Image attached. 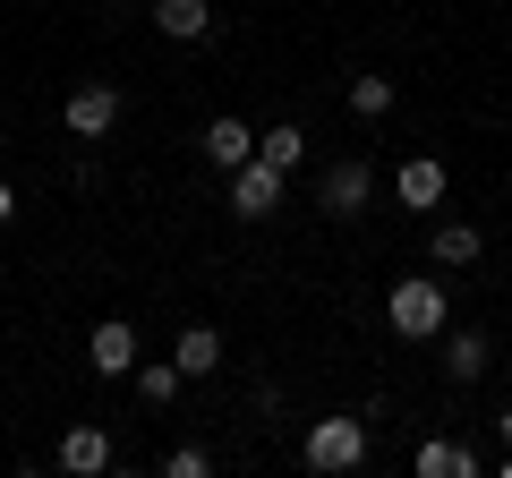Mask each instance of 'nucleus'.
I'll use <instances>...</instances> for the list:
<instances>
[{
	"mask_svg": "<svg viewBox=\"0 0 512 478\" xmlns=\"http://www.w3.org/2000/svg\"><path fill=\"white\" fill-rule=\"evenodd\" d=\"M384 325L402 333V342H436V333L453 325V308H444V282H427V274L393 282V291H384Z\"/></svg>",
	"mask_w": 512,
	"mask_h": 478,
	"instance_id": "f257e3e1",
	"label": "nucleus"
},
{
	"mask_svg": "<svg viewBox=\"0 0 512 478\" xmlns=\"http://www.w3.org/2000/svg\"><path fill=\"white\" fill-rule=\"evenodd\" d=\"M367 197H376V171H367V154H333V163L316 171V214H325V222H359Z\"/></svg>",
	"mask_w": 512,
	"mask_h": 478,
	"instance_id": "f03ea898",
	"label": "nucleus"
},
{
	"mask_svg": "<svg viewBox=\"0 0 512 478\" xmlns=\"http://www.w3.org/2000/svg\"><path fill=\"white\" fill-rule=\"evenodd\" d=\"M299 461H308L316 478L359 470V461H367V419H308V436H299Z\"/></svg>",
	"mask_w": 512,
	"mask_h": 478,
	"instance_id": "7ed1b4c3",
	"label": "nucleus"
},
{
	"mask_svg": "<svg viewBox=\"0 0 512 478\" xmlns=\"http://www.w3.org/2000/svg\"><path fill=\"white\" fill-rule=\"evenodd\" d=\"M60 120H69V137H77V146H103V137L120 129V86H111V77H86V86H69Z\"/></svg>",
	"mask_w": 512,
	"mask_h": 478,
	"instance_id": "20e7f679",
	"label": "nucleus"
},
{
	"mask_svg": "<svg viewBox=\"0 0 512 478\" xmlns=\"http://www.w3.org/2000/svg\"><path fill=\"white\" fill-rule=\"evenodd\" d=\"M282 197H291V171H274L265 154L231 171V214H239V222H265V214H282Z\"/></svg>",
	"mask_w": 512,
	"mask_h": 478,
	"instance_id": "39448f33",
	"label": "nucleus"
},
{
	"mask_svg": "<svg viewBox=\"0 0 512 478\" xmlns=\"http://www.w3.org/2000/svg\"><path fill=\"white\" fill-rule=\"evenodd\" d=\"M436 359H444L453 385H478V376L495 368V342H487L478 325H444V333H436Z\"/></svg>",
	"mask_w": 512,
	"mask_h": 478,
	"instance_id": "423d86ee",
	"label": "nucleus"
},
{
	"mask_svg": "<svg viewBox=\"0 0 512 478\" xmlns=\"http://www.w3.org/2000/svg\"><path fill=\"white\" fill-rule=\"evenodd\" d=\"M137 359H146V350H137V325H128V316H103V325L86 333V368L94 376H128Z\"/></svg>",
	"mask_w": 512,
	"mask_h": 478,
	"instance_id": "0eeeda50",
	"label": "nucleus"
},
{
	"mask_svg": "<svg viewBox=\"0 0 512 478\" xmlns=\"http://www.w3.org/2000/svg\"><path fill=\"white\" fill-rule=\"evenodd\" d=\"M444 188H453V171H444L436 154H410V163L393 171V197H402V214H436Z\"/></svg>",
	"mask_w": 512,
	"mask_h": 478,
	"instance_id": "6e6552de",
	"label": "nucleus"
},
{
	"mask_svg": "<svg viewBox=\"0 0 512 478\" xmlns=\"http://www.w3.org/2000/svg\"><path fill=\"white\" fill-rule=\"evenodd\" d=\"M410 470L419 478H487V453H478V444H453V436H427L419 453H410Z\"/></svg>",
	"mask_w": 512,
	"mask_h": 478,
	"instance_id": "1a4fd4ad",
	"label": "nucleus"
},
{
	"mask_svg": "<svg viewBox=\"0 0 512 478\" xmlns=\"http://www.w3.org/2000/svg\"><path fill=\"white\" fill-rule=\"evenodd\" d=\"M205 163L231 180L239 163H256V129H248V120H231V111H222V120H205Z\"/></svg>",
	"mask_w": 512,
	"mask_h": 478,
	"instance_id": "9d476101",
	"label": "nucleus"
},
{
	"mask_svg": "<svg viewBox=\"0 0 512 478\" xmlns=\"http://www.w3.org/2000/svg\"><path fill=\"white\" fill-rule=\"evenodd\" d=\"M60 470H69V478H94V470H111V436H103V427H69V436H60Z\"/></svg>",
	"mask_w": 512,
	"mask_h": 478,
	"instance_id": "9b49d317",
	"label": "nucleus"
},
{
	"mask_svg": "<svg viewBox=\"0 0 512 478\" xmlns=\"http://www.w3.org/2000/svg\"><path fill=\"white\" fill-rule=\"evenodd\" d=\"M154 26L171 43H205L214 35V0H154Z\"/></svg>",
	"mask_w": 512,
	"mask_h": 478,
	"instance_id": "f8f14e48",
	"label": "nucleus"
},
{
	"mask_svg": "<svg viewBox=\"0 0 512 478\" xmlns=\"http://www.w3.org/2000/svg\"><path fill=\"white\" fill-rule=\"evenodd\" d=\"M128 385L146 393L154 410H171V402H180V385H188V368H180V359H137V368H128Z\"/></svg>",
	"mask_w": 512,
	"mask_h": 478,
	"instance_id": "ddd939ff",
	"label": "nucleus"
},
{
	"mask_svg": "<svg viewBox=\"0 0 512 478\" xmlns=\"http://www.w3.org/2000/svg\"><path fill=\"white\" fill-rule=\"evenodd\" d=\"M256 154L274 171H299L308 163V129H299V120H274V129H256Z\"/></svg>",
	"mask_w": 512,
	"mask_h": 478,
	"instance_id": "4468645a",
	"label": "nucleus"
},
{
	"mask_svg": "<svg viewBox=\"0 0 512 478\" xmlns=\"http://www.w3.org/2000/svg\"><path fill=\"white\" fill-rule=\"evenodd\" d=\"M171 359H180L188 376H214V368H222V333H214V325H180V342H171Z\"/></svg>",
	"mask_w": 512,
	"mask_h": 478,
	"instance_id": "2eb2a0df",
	"label": "nucleus"
},
{
	"mask_svg": "<svg viewBox=\"0 0 512 478\" xmlns=\"http://www.w3.org/2000/svg\"><path fill=\"white\" fill-rule=\"evenodd\" d=\"M427 257H436L444 274H461V265H478V231H470V222H436V239H427Z\"/></svg>",
	"mask_w": 512,
	"mask_h": 478,
	"instance_id": "dca6fc26",
	"label": "nucleus"
},
{
	"mask_svg": "<svg viewBox=\"0 0 512 478\" xmlns=\"http://www.w3.org/2000/svg\"><path fill=\"white\" fill-rule=\"evenodd\" d=\"M393 103H402V86H393V77H350V120H384Z\"/></svg>",
	"mask_w": 512,
	"mask_h": 478,
	"instance_id": "f3484780",
	"label": "nucleus"
},
{
	"mask_svg": "<svg viewBox=\"0 0 512 478\" xmlns=\"http://www.w3.org/2000/svg\"><path fill=\"white\" fill-rule=\"evenodd\" d=\"M163 478H214V453H205V444H171V453H163Z\"/></svg>",
	"mask_w": 512,
	"mask_h": 478,
	"instance_id": "a211bd4d",
	"label": "nucleus"
},
{
	"mask_svg": "<svg viewBox=\"0 0 512 478\" xmlns=\"http://www.w3.org/2000/svg\"><path fill=\"white\" fill-rule=\"evenodd\" d=\"M9 222H18V188L0 180V231H9Z\"/></svg>",
	"mask_w": 512,
	"mask_h": 478,
	"instance_id": "6ab92c4d",
	"label": "nucleus"
},
{
	"mask_svg": "<svg viewBox=\"0 0 512 478\" xmlns=\"http://www.w3.org/2000/svg\"><path fill=\"white\" fill-rule=\"evenodd\" d=\"M495 436H504V453H512V410H504V419H495Z\"/></svg>",
	"mask_w": 512,
	"mask_h": 478,
	"instance_id": "aec40b11",
	"label": "nucleus"
}]
</instances>
